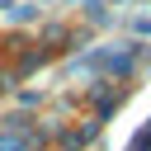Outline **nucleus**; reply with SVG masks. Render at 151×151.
Listing matches in <instances>:
<instances>
[{"label":"nucleus","mask_w":151,"mask_h":151,"mask_svg":"<svg viewBox=\"0 0 151 151\" xmlns=\"http://www.w3.org/2000/svg\"><path fill=\"white\" fill-rule=\"evenodd\" d=\"M90 66H104V71H127V66H132V47H123V52H94V57H90Z\"/></svg>","instance_id":"obj_1"},{"label":"nucleus","mask_w":151,"mask_h":151,"mask_svg":"<svg viewBox=\"0 0 151 151\" xmlns=\"http://www.w3.org/2000/svg\"><path fill=\"white\" fill-rule=\"evenodd\" d=\"M24 146H28V132H24L19 123L0 127V151H24Z\"/></svg>","instance_id":"obj_2"}]
</instances>
